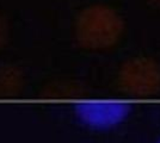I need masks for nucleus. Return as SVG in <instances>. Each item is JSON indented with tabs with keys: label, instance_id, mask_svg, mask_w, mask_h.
I'll return each mask as SVG.
<instances>
[{
	"label": "nucleus",
	"instance_id": "obj_1",
	"mask_svg": "<svg viewBox=\"0 0 160 143\" xmlns=\"http://www.w3.org/2000/svg\"><path fill=\"white\" fill-rule=\"evenodd\" d=\"M130 105L122 102H80L75 111L85 125L97 130H108L120 125L130 113Z\"/></svg>",
	"mask_w": 160,
	"mask_h": 143
},
{
	"label": "nucleus",
	"instance_id": "obj_3",
	"mask_svg": "<svg viewBox=\"0 0 160 143\" xmlns=\"http://www.w3.org/2000/svg\"><path fill=\"white\" fill-rule=\"evenodd\" d=\"M158 143H160V140H159V141H158Z\"/></svg>",
	"mask_w": 160,
	"mask_h": 143
},
{
	"label": "nucleus",
	"instance_id": "obj_2",
	"mask_svg": "<svg viewBox=\"0 0 160 143\" xmlns=\"http://www.w3.org/2000/svg\"><path fill=\"white\" fill-rule=\"evenodd\" d=\"M140 1L145 6L149 7V8L160 10V0H140Z\"/></svg>",
	"mask_w": 160,
	"mask_h": 143
}]
</instances>
